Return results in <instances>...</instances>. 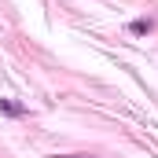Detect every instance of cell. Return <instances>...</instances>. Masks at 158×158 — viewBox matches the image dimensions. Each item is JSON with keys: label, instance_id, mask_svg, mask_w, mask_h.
<instances>
[{"label": "cell", "instance_id": "cell-2", "mask_svg": "<svg viewBox=\"0 0 158 158\" xmlns=\"http://www.w3.org/2000/svg\"><path fill=\"white\" fill-rule=\"evenodd\" d=\"M0 114H11V118H19V114H22V107H19V103H11V99H0Z\"/></svg>", "mask_w": 158, "mask_h": 158}, {"label": "cell", "instance_id": "cell-1", "mask_svg": "<svg viewBox=\"0 0 158 158\" xmlns=\"http://www.w3.org/2000/svg\"><path fill=\"white\" fill-rule=\"evenodd\" d=\"M129 33H136V37H143V33H151V19H136V22L129 26Z\"/></svg>", "mask_w": 158, "mask_h": 158}, {"label": "cell", "instance_id": "cell-3", "mask_svg": "<svg viewBox=\"0 0 158 158\" xmlns=\"http://www.w3.org/2000/svg\"><path fill=\"white\" fill-rule=\"evenodd\" d=\"M55 158H88V155H55Z\"/></svg>", "mask_w": 158, "mask_h": 158}]
</instances>
